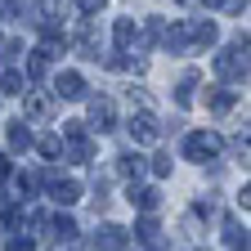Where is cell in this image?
Listing matches in <instances>:
<instances>
[{
    "label": "cell",
    "instance_id": "6da1fadb",
    "mask_svg": "<svg viewBox=\"0 0 251 251\" xmlns=\"http://www.w3.org/2000/svg\"><path fill=\"white\" fill-rule=\"evenodd\" d=\"M215 76H225V81H242L247 76V36L215 54Z\"/></svg>",
    "mask_w": 251,
    "mask_h": 251
},
{
    "label": "cell",
    "instance_id": "7a4b0ae2",
    "mask_svg": "<svg viewBox=\"0 0 251 251\" xmlns=\"http://www.w3.org/2000/svg\"><path fill=\"white\" fill-rule=\"evenodd\" d=\"M184 152H188V162H215V157H220V135L215 130H193V135H188L184 139Z\"/></svg>",
    "mask_w": 251,
    "mask_h": 251
},
{
    "label": "cell",
    "instance_id": "3957f363",
    "mask_svg": "<svg viewBox=\"0 0 251 251\" xmlns=\"http://www.w3.org/2000/svg\"><path fill=\"white\" fill-rule=\"evenodd\" d=\"M126 130H130L135 144H157V139H162V126H157L152 112H135L130 121H126Z\"/></svg>",
    "mask_w": 251,
    "mask_h": 251
},
{
    "label": "cell",
    "instance_id": "277c9868",
    "mask_svg": "<svg viewBox=\"0 0 251 251\" xmlns=\"http://www.w3.org/2000/svg\"><path fill=\"white\" fill-rule=\"evenodd\" d=\"M50 198H54L58 206H76V202H81V184H76V179L54 175V179H50Z\"/></svg>",
    "mask_w": 251,
    "mask_h": 251
},
{
    "label": "cell",
    "instance_id": "5b68a950",
    "mask_svg": "<svg viewBox=\"0 0 251 251\" xmlns=\"http://www.w3.org/2000/svg\"><path fill=\"white\" fill-rule=\"evenodd\" d=\"M54 94L58 99H85V76L81 72H58L54 76Z\"/></svg>",
    "mask_w": 251,
    "mask_h": 251
},
{
    "label": "cell",
    "instance_id": "8992f818",
    "mask_svg": "<svg viewBox=\"0 0 251 251\" xmlns=\"http://www.w3.org/2000/svg\"><path fill=\"white\" fill-rule=\"evenodd\" d=\"M90 121H94V130H99V135H108L112 126H117V108H112V99H90Z\"/></svg>",
    "mask_w": 251,
    "mask_h": 251
},
{
    "label": "cell",
    "instance_id": "52a82bcc",
    "mask_svg": "<svg viewBox=\"0 0 251 251\" xmlns=\"http://www.w3.org/2000/svg\"><path fill=\"white\" fill-rule=\"evenodd\" d=\"M94 251H126V229L121 225H103L94 233Z\"/></svg>",
    "mask_w": 251,
    "mask_h": 251
},
{
    "label": "cell",
    "instance_id": "ba28073f",
    "mask_svg": "<svg viewBox=\"0 0 251 251\" xmlns=\"http://www.w3.org/2000/svg\"><path fill=\"white\" fill-rule=\"evenodd\" d=\"M112 41H117V54H130V45L139 41V27H135V18H117V27H112Z\"/></svg>",
    "mask_w": 251,
    "mask_h": 251
},
{
    "label": "cell",
    "instance_id": "9c48e42d",
    "mask_svg": "<svg viewBox=\"0 0 251 251\" xmlns=\"http://www.w3.org/2000/svg\"><path fill=\"white\" fill-rule=\"evenodd\" d=\"M112 171H117L121 179H130V184H135V179L144 175V157H139V152H121V157H117V166H112Z\"/></svg>",
    "mask_w": 251,
    "mask_h": 251
},
{
    "label": "cell",
    "instance_id": "30bf717a",
    "mask_svg": "<svg viewBox=\"0 0 251 251\" xmlns=\"http://www.w3.org/2000/svg\"><path fill=\"white\" fill-rule=\"evenodd\" d=\"M157 202H162V193L157 188H139V184H130V206H139V211H157Z\"/></svg>",
    "mask_w": 251,
    "mask_h": 251
},
{
    "label": "cell",
    "instance_id": "8fae6325",
    "mask_svg": "<svg viewBox=\"0 0 251 251\" xmlns=\"http://www.w3.org/2000/svg\"><path fill=\"white\" fill-rule=\"evenodd\" d=\"M233 99H238V94H233V90H225V85L206 90V108H211V112H229V108H233Z\"/></svg>",
    "mask_w": 251,
    "mask_h": 251
},
{
    "label": "cell",
    "instance_id": "7c38bea8",
    "mask_svg": "<svg viewBox=\"0 0 251 251\" xmlns=\"http://www.w3.org/2000/svg\"><path fill=\"white\" fill-rule=\"evenodd\" d=\"M193 90H198V72L188 68V72L179 76V85H175V103H179V108H188V103H193Z\"/></svg>",
    "mask_w": 251,
    "mask_h": 251
},
{
    "label": "cell",
    "instance_id": "4fadbf2b",
    "mask_svg": "<svg viewBox=\"0 0 251 251\" xmlns=\"http://www.w3.org/2000/svg\"><path fill=\"white\" fill-rule=\"evenodd\" d=\"M50 233H54V242H76V220L72 215H54Z\"/></svg>",
    "mask_w": 251,
    "mask_h": 251
},
{
    "label": "cell",
    "instance_id": "5bb4252c",
    "mask_svg": "<svg viewBox=\"0 0 251 251\" xmlns=\"http://www.w3.org/2000/svg\"><path fill=\"white\" fill-rule=\"evenodd\" d=\"M135 238L148 242V247H162V229H157V220H152V215H144L139 225H135Z\"/></svg>",
    "mask_w": 251,
    "mask_h": 251
},
{
    "label": "cell",
    "instance_id": "9a60e30c",
    "mask_svg": "<svg viewBox=\"0 0 251 251\" xmlns=\"http://www.w3.org/2000/svg\"><path fill=\"white\" fill-rule=\"evenodd\" d=\"M9 148H14V152H27V148H31V130H27V121H14V126H9Z\"/></svg>",
    "mask_w": 251,
    "mask_h": 251
},
{
    "label": "cell",
    "instance_id": "2e32d148",
    "mask_svg": "<svg viewBox=\"0 0 251 251\" xmlns=\"http://www.w3.org/2000/svg\"><path fill=\"white\" fill-rule=\"evenodd\" d=\"M188 36H193L198 45H215V36H220V27L206 18V23H193V27H188Z\"/></svg>",
    "mask_w": 251,
    "mask_h": 251
},
{
    "label": "cell",
    "instance_id": "e0dca14e",
    "mask_svg": "<svg viewBox=\"0 0 251 251\" xmlns=\"http://www.w3.org/2000/svg\"><path fill=\"white\" fill-rule=\"evenodd\" d=\"M225 242H229L233 251H247V229L238 225V220H225Z\"/></svg>",
    "mask_w": 251,
    "mask_h": 251
},
{
    "label": "cell",
    "instance_id": "ac0fdd59",
    "mask_svg": "<svg viewBox=\"0 0 251 251\" xmlns=\"http://www.w3.org/2000/svg\"><path fill=\"white\" fill-rule=\"evenodd\" d=\"M41 184H45L41 171H18V188H23L27 198H36V193H41Z\"/></svg>",
    "mask_w": 251,
    "mask_h": 251
},
{
    "label": "cell",
    "instance_id": "d6986e66",
    "mask_svg": "<svg viewBox=\"0 0 251 251\" xmlns=\"http://www.w3.org/2000/svg\"><path fill=\"white\" fill-rule=\"evenodd\" d=\"M23 85H27L23 72H14V68H9V72H0V90H5V94H23Z\"/></svg>",
    "mask_w": 251,
    "mask_h": 251
},
{
    "label": "cell",
    "instance_id": "ffe728a7",
    "mask_svg": "<svg viewBox=\"0 0 251 251\" xmlns=\"http://www.w3.org/2000/svg\"><path fill=\"white\" fill-rule=\"evenodd\" d=\"M68 157H72V162H90V157H94L90 139H68Z\"/></svg>",
    "mask_w": 251,
    "mask_h": 251
},
{
    "label": "cell",
    "instance_id": "44dd1931",
    "mask_svg": "<svg viewBox=\"0 0 251 251\" xmlns=\"http://www.w3.org/2000/svg\"><path fill=\"white\" fill-rule=\"evenodd\" d=\"M5 251H36V242H31V238H23V233H14V238L5 242Z\"/></svg>",
    "mask_w": 251,
    "mask_h": 251
},
{
    "label": "cell",
    "instance_id": "7402d4cb",
    "mask_svg": "<svg viewBox=\"0 0 251 251\" xmlns=\"http://www.w3.org/2000/svg\"><path fill=\"white\" fill-rule=\"evenodd\" d=\"M45 112H50V99H41V94L27 99V117H45Z\"/></svg>",
    "mask_w": 251,
    "mask_h": 251
},
{
    "label": "cell",
    "instance_id": "603a6c76",
    "mask_svg": "<svg viewBox=\"0 0 251 251\" xmlns=\"http://www.w3.org/2000/svg\"><path fill=\"white\" fill-rule=\"evenodd\" d=\"M152 175H157V179L171 175V157H166V152H157V157H152Z\"/></svg>",
    "mask_w": 251,
    "mask_h": 251
},
{
    "label": "cell",
    "instance_id": "cb8c5ba5",
    "mask_svg": "<svg viewBox=\"0 0 251 251\" xmlns=\"http://www.w3.org/2000/svg\"><path fill=\"white\" fill-rule=\"evenodd\" d=\"M36 148H41L45 157H58V139H54V135H41V139H36Z\"/></svg>",
    "mask_w": 251,
    "mask_h": 251
},
{
    "label": "cell",
    "instance_id": "d4e9b609",
    "mask_svg": "<svg viewBox=\"0 0 251 251\" xmlns=\"http://www.w3.org/2000/svg\"><path fill=\"white\" fill-rule=\"evenodd\" d=\"M63 135L68 139H85V121H63Z\"/></svg>",
    "mask_w": 251,
    "mask_h": 251
},
{
    "label": "cell",
    "instance_id": "484cf974",
    "mask_svg": "<svg viewBox=\"0 0 251 251\" xmlns=\"http://www.w3.org/2000/svg\"><path fill=\"white\" fill-rule=\"evenodd\" d=\"M18 54H23V45H18V41H9V45H5V54H0V58H5V63H14Z\"/></svg>",
    "mask_w": 251,
    "mask_h": 251
},
{
    "label": "cell",
    "instance_id": "4316f807",
    "mask_svg": "<svg viewBox=\"0 0 251 251\" xmlns=\"http://www.w3.org/2000/svg\"><path fill=\"white\" fill-rule=\"evenodd\" d=\"M103 5H108V0H81V14H99Z\"/></svg>",
    "mask_w": 251,
    "mask_h": 251
},
{
    "label": "cell",
    "instance_id": "83f0119b",
    "mask_svg": "<svg viewBox=\"0 0 251 251\" xmlns=\"http://www.w3.org/2000/svg\"><path fill=\"white\" fill-rule=\"evenodd\" d=\"M14 14V0H0V18H9Z\"/></svg>",
    "mask_w": 251,
    "mask_h": 251
},
{
    "label": "cell",
    "instance_id": "f1b7e54d",
    "mask_svg": "<svg viewBox=\"0 0 251 251\" xmlns=\"http://www.w3.org/2000/svg\"><path fill=\"white\" fill-rule=\"evenodd\" d=\"M5 175H9V157L0 152V179H5Z\"/></svg>",
    "mask_w": 251,
    "mask_h": 251
},
{
    "label": "cell",
    "instance_id": "f546056e",
    "mask_svg": "<svg viewBox=\"0 0 251 251\" xmlns=\"http://www.w3.org/2000/svg\"><path fill=\"white\" fill-rule=\"evenodd\" d=\"M0 206H5V198H0Z\"/></svg>",
    "mask_w": 251,
    "mask_h": 251
},
{
    "label": "cell",
    "instance_id": "4dcf8cb0",
    "mask_svg": "<svg viewBox=\"0 0 251 251\" xmlns=\"http://www.w3.org/2000/svg\"><path fill=\"white\" fill-rule=\"evenodd\" d=\"M179 5H188V0H179Z\"/></svg>",
    "mask_w": 251,
    "mask_h": 251
},
{
    "label": "cell",
    "instance_id": "1f68e13d",
    "mask_svg": "<svg viewBox=\"0 0 251 251\" xmlns=\"http://www.w3.org/2000/svg\"><path fill=\"white\" fill-rule=\"evenodd\" d=\"M198 251H202V247H198Z\"/></svg>",
    "mask_w": 251,
    "mask_h": 251
}]
</instances>
